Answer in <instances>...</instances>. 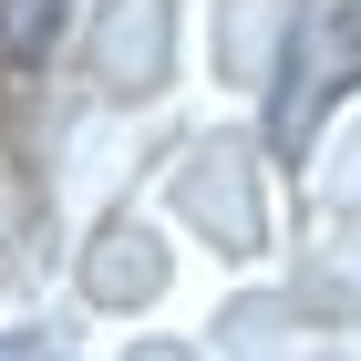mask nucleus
<instances>
[{
    "label": "nucleus",
    "instance_id": "nucleus-5",
    "mask_svg": "<svg viewBox=\"0 0 361 361\" xmlns=\"http://www.w3.org/2000/svg\"><path fill=\"white\" fill-rule=\"evenodd\" d=\"M52 21H62V0H0V62H42Z\"/></svg>",
    "mask_w": 361,
    "mask_h": 361
},
{
    "label": "nucleus",
    "instance_id": "nucleus-2",
    "mask_svg": "<svg viewBox=\"0 0 361 361\" xmlns=\"http://www.w3.org/2000/svg\"><path fill=\"white\" fill-rule=\"evenodd\" d=\"M166 31H176L166 0H114L104 21H93V73H104L114 93H145L166 73Z\"/></svg>",
    "mask_w": 361,
    "mask_h": 361
},
{
    "label": "nucleus",
    "instance_id": "nucleus-6",
    "mask_svg": "<svg viewBox=\"0 0 361 361\" xmlns=\"http://www.w3.org/2000/svg\"><path fill=\"white\" fill-rule=\"evenodd\" d=\"M135 361H186V351H155V341H145V351H135Z\"/></svg>",
    "mask_w": 361,
    "mask_h": 361
},
{
    "label": "nucleus",
    "instance_id": "nucleus-1",
    "mask_svg": "<svg viewBox=\"0 0 361 361\" xmlns=\"http://www.w3.org/2000/svg\"><path fill=\"white\" fill-rule=\"evenodd\" d=\"M351 83H361V0H300L289 52H279V93H269V145L300 155Z\"/></svg>",
    "mask_w": 361,
    "mask_h": 361
},
{
    "label": "nucleus",
    "instance_id": "nucleus-3",
    "mask_svg": "<svg viewBox=\"0 0 361 361\" xmlns=\"http://www.w3.org/2000/svg\"><path fill=\"white\" fill-rule=\"evenodd\" d=\"M186 207H196V217H217L227 248H258V207H248V176H238L227 145H207V166H186Z\"/></svg>",
    "mask_w": 361,
    "mask_h": 361
},
{
    "label": "nucleus",
    "instance_id": "nucleus-4",
    "mask_svg": "<svg viewBox=\"0 0 361 361\" xmlns=\"http://www.w3.org/2000/svg\"><path fill=\"white\" fill-rule=\"evenodd\" d=\"M155 279H166V258L145 248L135 227H114L104 248H93V300H145V289H155Z\"/></svg>",
    "mask_w": 361,
    "mask_h": 361
}]
</instances>
